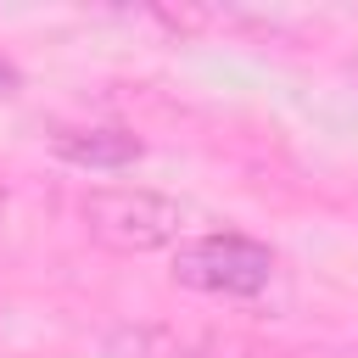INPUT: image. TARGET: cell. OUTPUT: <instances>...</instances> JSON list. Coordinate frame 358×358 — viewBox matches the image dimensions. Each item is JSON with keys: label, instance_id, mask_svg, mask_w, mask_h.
Returning <instances> with one entry per match:
<instances>
[{"label": "cell", "instance_id": "obj_1", "mask_svg": "<svg viewBox=\"0 0 358 358\" xmlns=\"http://www.w3.org/2000/svg\"><path fill=\"white\" fill-rule=\"evenodd\" d=\"M78 213H84L90 235H95L106 252H129V257L162 252V246H173L179 229H185V207H179L173 196H162V190H145V185H134V190H129V185L90 190Z\"/></svg>", "mask_w": 358, "mask_h": 358}, {"label": "cell", "instance_id": "obj_5", "mask_svg": "<svg viewBox=\"0 0 358 358\" xmlns=\"http://www.w3.org/2000/svg\"><path fill=\"white\" fill-rule=\"evenodd\" d=\"M17 90H22V73H17V67L0 56V95H17Z\"/></svg>", "mask_w": 358, "mask_h": 358}, {"label": "cell", "instance_id": "obj_2", "mask_svg": "<svg viewBox=\"0 0 358 358\" xmlns=\"http://www.w3.org/2000/svg\"><path fill=\"white\" fill-rule=\"evenodd\" d=\"M173 280L190 291H213V296H257L274 280V252L241 229L196 235L173 246Z\"/></svg>", "mask_w": 358, "mask_h": 358}, {"label": "cell", "instance_id": "obj_6", "mask_svg": "<svg viewBox=\"0 0 358 358\" xmlns=\"http://www.w3.org/2000/svg\"><path fill=\"white\" fill-rule=\"evenodd\" d=\"M0 218H6V190H0Z\"/></svg>", "mask_w": 358, "mask_h": 358}, {"label": "cell", "instance_id": "obj_4", "mask_svg": "<svg viewBox=\"0 0 358 358\" xmlns=\"http://www.w3.org/2000/svg\"><path fill=\"white\" fill-rule=\"evenodd\" d=\"M106 358H201L179 330L162 324H117L106 336Z\"/></svg>", "mask_w": 358, "mask_h": 358}, {"label": "cell", "instance_id": "obj_3", "mask_svg": "<svg viewBox=\"0 0 358 358\" xmlns=\"http://www.w3.org/2000/svg\"><path fill=\"white\" fill-rule=\"evenodd\" d=\"M56 157L73 162V168H129L145 145L134 129H117V123H90V129H56L50 134Z\"/></svg>", "mask_w": 358, "mask_h": 358}]
</instances>
